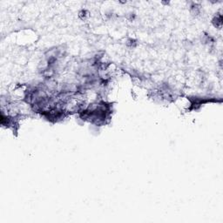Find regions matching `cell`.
I'll use <instances>...</instances> for the list:
<instances>
[{
    "label": "cell",
    "mask_w": 223,
    "mask_h": 223,
    "mask_svg": "<svg viewBox=\"0 0 223 223\" xmlns=\"http://www.w3.org/2000/svg\"><path fill=\"white\" fill-rule=\"evenodd\" d=\"M213 24L215 27H221L222 25V16L221 14L219 13V15H216V17H214V18L213 19Z\"/></svg>",
    "instance_id": "cell-1"
}]
</instances>
